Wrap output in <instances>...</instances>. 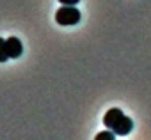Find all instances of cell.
<instances>
[{"label": "cell", "mask_w": 151, "mask_h": 140, "mask_svg": "<svg viewBox=\"0 0 151 140\" xmlns=\"http://www.w3.org/2000/svg\"><path fill=\"white\" fill-rule=\"evenodd\" d=\"M103 124L107 129L114 131L119 136H124L133 129V121L130 117H126L119 108H110L103 117Z\"/></svg>", "instance_id": "1"}, {"label": "cell", "mask_w": 151, "mask_h": 140, "mask_svg": "<svg viewBox=\"0 0 151 140\" xmlns=\"http://www.w3.org/2000/svg\"><path fill=\"white\" fill-rule=\"evenodd\" d=\"M55 21L59 25L69 27V25H77L80 21V11L75 6H62L55 13Z\"/></svg>", "instance_id": "2"}, {"label": "cell", "mask_w": 151, "mask_h": 140, "mask_svg": "<svg viewBox=\"0 0 151 140\" xmlns=\"http://www.w3.org/2000/svg\"><path fill=\"white\" fill-rule=\"evenodd\" d=\"M6 48H7L9 59H18V57H22V53H23V44H22V41H20L18 37H14V36H11L9 39H6Z\"/></svg>", "instance_id": "3"}, {"label": "cell", "mask_w": 151, "mask_h": 140, "mask_svg": "<svg viewBox=\"0 0 151 140\" xmlns=\"http://www.w3.org/2000/svg\"><path fill=\"white\" fill-rule=\"evenodd\" d=\"M114 136H116L114 131H110V129H103V131H100V133L94 136V140H116Z\"/></svg>", "instance_id": "4"}, {"label": "cell", "mask_w": 151, "mask_h": 140, "mask_svg": "<svg viewBox=\"0 0 151 140\" xmlns=\"http://www.w3.org/2000/svg\"><path fill=\"white\" fill-rule=\"evenodd\" d=\"M9 59L7 55V48H6V39L0 37V62H6Z\"/></svg>", "instance_id": "5"}, {"label": "cell", "mask_w": 151, "mask_h": 140, "mask_svg": "<svg viewBox=\"0 0 151 140\" xmlns=\"http://www.w3.org/2000/svg\"><path fill=\"white\" fill-rule=\"evenodd\" d=\"M59 2H60L62 6H77L80 0H59Z\"/></svg>", "instance_id": "6"}]
</instances>
